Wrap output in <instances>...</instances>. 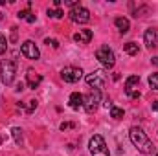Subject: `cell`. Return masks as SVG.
Here are the masks:
<instances>
[{
    "instance_id": "6da1fadb",
    "label": "cell",
    "mask_w": 158,
    "mask_h": 156,
    "mask_svg": "<svg viewBox=\"0 0 158 156\" xmlns=\"http://www.w3.org/2000/svg\"><path fill=\"white\" fill-rule=\"evenodd\" d=\"M129 138H131L132 145H134L140 153H143V154H153L155 145H153V142L149 140V136H147L140 127H132V129L129 130Z\"/></svg>"
},
{
    "instance_id": "7a4b0ae2",
    "label": "cell",
    "mask_w": 158,
    "mask_h": 156,
    "mask_svg": "<svg viewBox=\"0 0 158 156\" xmlns=\"http://www.w3.org/2000/svg\"><path fill=\"white\" fill-rule=\"evenodd\" d=\"M88 149H90V154L92 156H110L109 147H107L103 136H99V134H94V136L90 138V142H88Z\"/></svg>"
},
{
    "instance_id": "3957f363",
    "label": "cell",
    "mask_w": 158,
    "mask_h": 156,
    "mask_svg": "<svg viewBox=\"0 0 158 156\" xmlns=\"http://www.w3.org/2000/svg\"><path fill=\"white\" fill-rule=\"evenodd\" d=\"M15 70H17L15 61L4 59V61L0 63V76H2V83H4V84H11V83H13V79H15Z\"/></svg>"
},
{
    "instance_id": "277c9868",
    "label": "cell",
    "mask_w": 158,
    "mask_h": 156,
    "mask_svg": "<svg viewBox=\"0 0 158 156\" xmlns=\"http://www.w3.org/2000/svg\"><path fill=\"white\" fill-rule=\"evenodd\" d=\"M96 59H98L105 68H112V66H114V63H116L114 51H112L109 46H101V48L96 51Z\"/></svg>"
},
{
    "instance_id": "5b68a950",
    "label": "cell",
    "mask_w": 158,
    "mask_h": 156,
    "mask_svg": "<svg viewBox=\"0 0 158 156\" xmlns=\"http://www.w3.org/2000/svg\"><path fill=\"white\" fill-rule=\"evenodd\" d=\"M68 17H70V20L72 22H77V24H86L88 20H90V11L86 9V7H83V6H74L72 9H70V13H68Z\"/></svg>"
},
{
    "instance_id": "8992f818",
    "label": "cell",
    "mask_w": 158,
    "mask_h": 156,
    "mask_svg": "<svg viewBox=\"0 0 158 156\" xmlns=\"http://www.w3.org/2000/svg\"><path fill=\"white\" fill-rule=\"evenodd\" d=\"M99 103H101V92H99V90H92V92L85 97L83 107H85V110H86L88 114H92V112H96V110H98Z\"/></svg>"
},
{
    "instance_id": "52a82bcc",
    "label": "cell",
    "mask_w": 158,
    "mask_h": 156,
    "mask_svg": "<svg viewBox=\"0 0 158 156\" xmlns=\"http://www.w3.org/2000/svg\"><path fill=\"white\" fill-rule=\"evenodd\" d=\"M61 77H63L64 83H77L79 79L83 77V70L77 68V66H66V68H63Z\"/></svg>"
},
{
    "instance_id": "ba28073f",
    "label": "cell",
    "mask_w": 158,
    "mask_h": 156,
    "mask_svg": "<svg viewBox=\"0 0 158 156\" xmlns=\"http://www.w3.org/2000/svg\"><path fill=\"white\" fill-rule=\"evenodd\" d=\"M20 51H22V55L26 57V59H39L40 57V51L39 48H37V44L33 42V40H26V42H22V46H20Z\"/></svg>"
},
{
    "instance_id": "9c48e42d",
    "label": "cell",
    "mask_w": 158,
    "mask_h": 156,
    "mask_svg": "<svg viewBox=\"0 0 158 156\" xmlns=\"http://www.w3.org/2000/svg\"><path fill=\"white\" fill-rule=\"evenodd\" d=\"M138 84H140V76H131V77H127V81H125V92L132 99H138L140 97Z\"/></svg>"
},
{
    "instance_id": "30bf717a",
    "label": "cell",
    "mask_w": 158,
    "mask_h": 156,
    "mask_svg": "<svg viewBox=\"0 0 158 156\" xmlns=\"http://www.w3.org/2000/svg\"><path fill=\"white\" fill-rule=\"evenodd\" d=\"M86 83H88V86H92L94 90H99V88L105 86V74H103L101 70H96V72H92V74L86 76Z\"/></svg>"
},
{
    "instance_id": "8fae6325",
    "label": "cell",
    "mask_w": 158,
    "mask_h": 156,
    "mask_svg": "<svg viewBox=\"0 0 158 156\" xmlns=\"http://www.w3.org/2000/svg\"><path fill=\"white\" fill-rule=\"evenodd\" d=\"M94 37V33H92V30H79L77 33L74 35V40L79 42V44H88L90 40Z\"/></svg>"
},
{
    "instance_id": "7c38bea8",
    "label": "cell",
    "mask_w": 158,
    "mask_h": 156,
    "mask_svg": "<svg viewBox=\"0 0 158 156\" xmlns=\"http://www.w3.org/2000/svg\"><path fill=\"white\" fill-rule=\"evenodd\" d=\"M26 81H28V86H30V88H37V86L40 84V81H42V77H40L39 74H35L33 70H28Z\"/></svg>"
},
{
    "instance_id": "4fadbf2b",
    "label": "cell",
    "mask_w": 158,
    "mask_h": 156,
    "mask_svg": "<svg viewBox=\"0 0 158 156\" xmlns=\"http://www.w3.org/2000/svg\"><path fill=\"white\" fill-rule=\"evenodd\" d=\"M68 103H70V107H72L74 110H77V109H81V107H83V103H85V97H83L79 92H74V94L70 96Z\"/></svg>"
},
{
    "instance_id": "5bb4252c",
    "label": "cell",
    "mask_w": 158,
    "mask_h": 156,
    "mask_svg": "<svg viewBox=\"0 0 158 156\" xmlns=\"http://www.w3.org/2000/svg\"><path fill=\"white\" fill-rule=\"evenodd\" d=\"M143 42H145V46H147L149 50L155 48V46H156V44H155V42H156V31H155V30H147L145 35H143Z\"/></svg>"
},
{
    "instance_id": "9a60e30c",
    "label": "cell",
    "mask_w": 158,
    "mask_h": 156,
    "mask_svg": "<svg viewBox=\"0 0 158 156\" xmlns=\"http://www.w3.org/2000/svg\"><path fill=\"white\" fill-rule=\"evenodd\" d=\"M114 24H116V28H118L121 33H127L129 28H131V24H129V20H127L125 17H118V18L114 20Z\"/></svg>"
},
{
    "instance_id": "2e32d148",
    "label": "cell",
    "mask_w": 158,
    "mask_h": 156,
    "mask_svg": "<svg viewBox=\"0 0 158 156\" xmlns=\"http://www.w3.org/2000/svg\"><path fill=\"white\" fill-rule=\"evenodd\" d=\"M123 51L129 53V55H138L140 53V48H138L136 42H127V44H123Z\"/></svg>"
},
{
    "instance_id": "e0dca14e",
    "label": "cell",
    "mask_w": 158,
    "mask_h": 156,
    "mask_svg": "<svg viewBox=\"0 0 158 156\" xmlns=\"http://www.w3.org/2000/svg\"><path fill=\"white\" fill-rule=\"evenodd\" d=\"M110 117H114V119H121L123 117V109H119V107H110Z\"/></svg>"
},
{
    "instance_id": "ac0fdd59",
    "label": "cell",
    "mask_w": 158,
    "mask_h": 156,
    "mask_svg": "<svg viewBox=\"0 0 158 156\" xmlns=\"http://www.w3.org/2000/svg\"><path fill=\"white\" fill-rule=\"evenodd\" d=\"M11 134H13V138H15V143L20 145V143H22V130H20L19 127H15V129L11 130Z\"/></svg>"
},
{
    "instance_id": "d6986e66",
    "label": "cell",
    "mask_w": 158,
    "mask_h": 156,
    "mask_svg": "<svg viewBox=\"0 0 158 156\" xmlns=\"http://www.w3.org/2000/svg\"><path fill=\"white\" fill-rule=\"evenodd\" d=\"M149 84H151L153 90H158V72H155V74L149 76Z\"/></svg>"
},
{
    "instance_id": "ffe728a7",
    "label": "cell",
    "mask_w": 158,
    "mask_h": 156,
    "mask_svg": "<svg viewBox=\"0 0 158 156\" xmlns=\"http://www.w3.org/2000/svg\"><path fill=\"white\" fill-rule=\"evenodd\" d=\"M46 15H48V17H53V18H61V17L64 15V11H63V9H48Z\"/></svg>"
},
{
    "instance_id": "44dd1931",
    "label": "cell",
    "mask_w": 158,
    "mask_h": 156,
    "mask_svg": "<svg viewBox=\"0 0 158 156\" xmlns=\"http://www.w3.org/2000/svg\"><path fill=\"white\" fill-rule=\"evenodd\" d=\"M6 50H7V39L4 35H0V55L6 53Z\"/></svg>"
},
{
    "instance_id": "7402d4cb",
    "label": "cell",
    "mask_w": 158,
    "mask_h": 156,
    "mask_svg": "<svg viewBox=\"0 0 158 156\" xmlns=\"http://www.w3.org/2000/svg\"><path fill=\"white\" fill-rule=\"evenodd\" d=\"M30 15H31V13H30L28 9H24V11H19V15H17V17H19V18H26V20H28V17H30Z\"/></svg>"
},
{
    "instance_id": "603a6c76",
    "label": "cell",
    "mask_w": 158,
    "mask_h": 156,
    "mask_svg": "<svg viewBox=\"0 0 158 156\" xmlns=\"http://www.w3.org/2000/svg\"><path fill=\"white\" fill-rule=\"evenodd\" d=\"M35 109H37V101H35V99H31V101H30V105H28V112L31 114Z\"/></svg>"
},
{
    "instance_id": "cb8c5ba5",
    "label": "cell",
    "mask_w": 158,
    "mask_h": 156,
    "mask_svg": "<svg viewBox=\"0 0 158 156\" xmlns=\"http://www.w3.org/2000/svg\"><path fill=\"white\" fill-rule=\"evenodd\" d=\"M46 44L52 46V48H59V42H57L55 39H46Z\"/></svg>"
},
{
    "instance_id": "d4e9b609",
    "label": "cell",
    "mask_w": 158,
    "mask_h": 156,
    "mask_svg": "<svg viewBox=\"0 0 158 156\" xmlns=\"http://www.w3.org/2000/svg\"><path fill=\"white\" fill-rule=\"evenodd\" d=\"M70 127H74V125H72V123H63V125H61V130H64V129H70Z\"/></svg>"
},
{
    "instance_id": "484cf974",
    "label": "cell",
    "mask_w": 158,
    "mask_h": 156,
    "mask_svg": "<svg viewBox=\"0 0 158 156\" xmlns=\"http://www.w3.org/2000/svg\"><path fill=\"white\" fill-rule=\"evenodd\" d=\"M28 22H30V24L35 22V15H30V17H28Z\"/></svg>"
},
{
    "instance_id": "4316f807",
    "label": "cell",
    "mask_w": 158,
    "mask_h": 156,
    "mask_svg": "<svg viewBox=\"0 0 158 156\" xmlns=\"http://www.w3.org/2000/svg\"><path fill=\"white\" fill-rule=\"evenodd\" d=\"M53 6H55V7L59 9V6H61V0H53Z\"/></svg>"
},
{
    "instance_id": "83f0119b",
    "label": "cell",
    "mask_w": 158,
    "mask_h": 156,
    "mask_svg": "<svg viewBox=\"0 0 158 156\" xmlns=\"http://www.w3.org/2000/svg\"><path fill=\"white\" fill-rule=\"evenodd\" d=\"M17 90H19V92H20V90H24V84H22V83H19V84H17Z\"/></svg>"
},
{
    "instance_id": "f1b7e54d",
    "label": "cell",
    "mask_w": 158,
    "mask_h": 156,
    "mask_svg": "<svg viewBox=\"0 0 158 156\" xmlns=\"http://www.w3.org/2000/svg\"><path fill=\"white\" fill-rule=\"evenodd\" d=\"M151 61H153V64H156V66H158V57H153Z\"/></svg>"
},
{
    "instance_id": "f546056e",
    "label": "cell",
    "mask_w": 158,
    "mask_h": 156,
    "mask_svg": "<svg viewBox=\"0 0 158 156\" xmlns=\"http://www.w3.org/2000/svg\"><path fill=\"white\" fill-rule=\"evenodd\" d=\"M153 109H155V110H158V101H155V103H153Z\"/></svg>"
},
{
    "instance_id": "4dcf8cb0",
    "label": "cell",
    "mask_w": 158,
    "mask_h": 156,
    "mask_svg": "<svg viewBox=\"0 0 158 156\" xmlns=\"http://www.w3.org/2000/svg\"><path fill=\"white\" fill-rule=\"evenodd\" d=\"M0 20H2V13H0Z\"/></svg>"
},
{
    "instance_id": "1f68e13d",
    "label": "cell",
    "mask_w": 158,
    "mask_h": 156,
    "mask_svg": "<svg viewBox=\"0 0 158 156\" xmlns=\"http://www.w3.org/2000/svg\"><path fill=\"white\" fill-rule=\"evenodd\" d=\"M155 156H158V153H156V154H155Z\"/></svg>"
}]
</instances>
